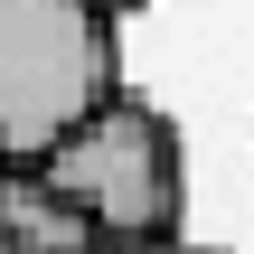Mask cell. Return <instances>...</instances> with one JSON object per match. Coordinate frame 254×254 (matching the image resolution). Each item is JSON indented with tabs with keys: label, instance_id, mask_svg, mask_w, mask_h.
<instances>
[{
	"label": "cell",
	"instance_id": "7a4b0ae2",
	"mask_svg": "<svg viewBox=\"0 0 254 254\" xmlns=\"http://www.w3.org/2000/svg\"><path fill=\"white\" fill-rule=\"evenodd\" d=\"M104 94H123V47L104 0H0V151L9 160H38Z\"/></svg>",
	"mask_w": 254,
	"mask_h": 254
},
{
	"label": "cell",
	"instance_id": "8992f818",
	"mask_svg": "<svg viewBox=\"0 0 254 254\" xmlns=\"http://www.w3.org/2000/svg\"><path fill=\"white\" fill-rule=\"evenodd\" d=\"M104 9H113V19H123V9H141V0H104Z\"/></svg>",
	"mask_w": 254,
	"mask_h": 254
},
{
	"label": "cell",
	"instance_id": "52a82bcc",
	"mask_svg": "<svg viewBox=\"0 0 254 254\" xmlns=\"http://www.w3.org/2000/svg\"><path fill=\"white\" fill-rule=\"evenodd\" d=\"M0 179H9V151H0Z\"/></svg>",
	"mask_w": 254,
	"mask_h": 254
},
{
	"label": "cell",
	"instance_id": "3957f363",
	"mask_svg": "<svg viewBox=\"0 0 254 254\" xmlns=\"http://www.w3.org/2000/svg\"><path fill=\"white\" fill-rule=\"evenodd\" d=\"M0 236H19V245H47V254H94L104 236L28 170V160H9V179H0Z\"/></svg>",
	"mask_w": 254,
	"mask_h": 254
},
{
	"label": "cell",
	"instance_id": "5b68a950",
	"mask_svg": "<svg viewBox=\"0 0 254 254\" xmlns=\"http://www.w3.org/2000/svg\"><path fill=\"white\" fill-rule=\"evenodd\" d=\"M0 254H47V245H19V236H0Z\"/></svg>",
	"mask_w": 254,
	"mask_h": 254
},
{
	"label": "cell",
	"instance_id": "277c9868",
	"mask_svg": "<svg viewBox=\"0 0 254 254\" xmlns=\"http://www.w3.org/2000/svg\"><path fill=\"white\" fill-rule=\"evenodd\" d=\"M94 254H207V245H189V236H104Z\"/></svg>",
	"mask_w": 254,
	"mask_h": 254
},
{
	"label": "cell",
	"instance_id": "6da1fadb",
	"mask_svg": "<svg viewBox=\"0 0 254 254\" xmlns=\"http://www.w3.org/2000/svg\"><path fill=\"white\" fill-rule=\"evenodd\" d=\"M94 236H179L189 207V151L170 132L160 104L141 94H104L85 123H66L38 160H28Z\"/></svg>",
	"mask_w": 254,
	"mask_h": 254
}]
</instances>
